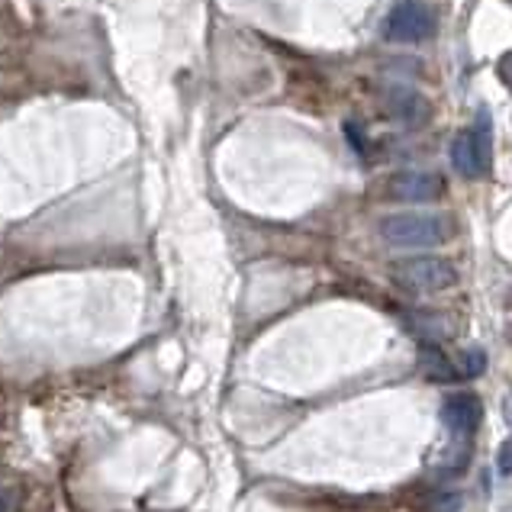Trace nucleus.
Returning a JSON list of instances; mask_svg holds the SVG:
<instances>
[{
    "label": "nucleus",
    "mask_w": 512,
    "mask_h": 512,
    "mask_svg": "<svg viewBox=\"0 0 512 512\" xmlns=\"http://www.w3.org/2000/svg\"><path fill=\"white\" fill-rule=\"evenodd\" d=\"M387 110H390L393 120L409 126V129L422 126V123L429 120V113H432L429 100L422 97V94H416L413 87H403V84L390 87V91H387Z\"/></svg>",
    "instance_id": "423d86ee"
},
{
    "label": "nucleus",
    "mask_w": 512,
    "mask_h": 512,
    "mask_svg": "<svg viewBox=\"0 0 512 512\" xmlns=\"http://www.w3.org/2000/svg\"><path fill=\"white\" fill-rule=\"evenodd\" d=\"M422 368L432 380H451L455 377V364H451L438 348H422Z\"/></svg>",
    "instance_id": "6e6552de"
},
{
    "label": "nucleus",
    "mask_w": 512,
    "mask_h": 512,
    "mask_svg": "<svg viewBox=\"0 0 512 512\" xmlns=\"http://www.w3.org/2000/svg\"><path fill=\"white\" fill-rule=\"evenodd\" d=\"M393 281L406 290H413V294H442V290L458 284V271L445 258L422 255V258H406L400 265H393Z\"/></svg>",
    "instance_id": "f03ea898"
},
{
    "label": "nucleus",
    "mask_w": 512,
    "mask_h": 512,
    "mask_svg": "<svg viewBox=\"0 0 512 512\" xmlns=\"http://www.w3.org/2000/svg\"><path fill=\"white\" fill-rule=\"evenodd\" d=\"M455 236V223L442 213H393L380 219V239L393 248H435Z\"/></svg>",
    "instance_id": "f257e3e1"
},
{
    "label": "nucleus",
    "mask_w": 512,
    "mask_h": 512,
    "mask_svg": "<svg viewBox=\"0 0 512 512\" xmlns=\"http://www.w3.org/2000/svg\"><path fill=\"white\" fill-rule=\"evenodd\" d=\"M451 165L461 174V178H480V174H487L484 162H480V149H477V139L474 133H458L451 139Z\"/></svg>",
    "instance_id": "0eeeda50"
},
{
    "label": "nucleus",
    "mask_w": 512,
    "mask_h": 512,
    "mask_svg": "<svg viewBox=\"0 0 512 512\" xmlns=\"http://www.w3.org/2000/svg\"><path fill=\"white\" fill-rule=\"evenodd\" d=\"M438 17L429 4L422 0H406L390 10V17L384 20V36L390 42H422L435 33Z\"/></svg>",
    "instance_id": "7ed1b4c3"
},
{
    "label": "nucleus",
    "mask_w": 512,
    "mask_h": 512,
    "mask_svg": "<svg viewBox=\"0 0 512 512\" xmlns=\"http://www.w3.org/2000/svg\"><path fill=\"white\" fill-rule=\"evenodd\" d=\"M480 419H484V406H480L474 393H455V397H448L442 406L445 429L458 438H471L480 429Z\"/></svg>",
    "instance_id": "39448f33"
},
{
    "label": "nucleus",
    "mask_w": 512,
    "mask_h": 512,
    "mask_svg": "<svg viewBox=\"0 0 512 512\" xmlns=\"http://www.w3.org/2000/svg\"><path fill=\"white\" fill-rule=\"evenodd\" d=\"M461 371L467 374V377H480L487 371V351L484 348H467L464 355H461Z\"/></svg>",
    "instance_id": "1a4fd4ad"
},
{
    "label": "nucleus",
    "mask_w": 512,
    "mask_h": 512,
    "mask_svg": "<svg viewBox=\"0 0 512 512\" xmlns=\"http://www.w3.org/2000/svg\"><path fill=\"white\" fill-rule=\"evenodd\" d=\"M387 194L403 203H435L445 197V178L435 171H403L390 178Z\"/></svg>",
    "instance_id": "20e7f679"
},
{
    "label": "nucleus",
    "mask_w": 512,
    "mask_h": 512,
    "mask_svg": "<svg viewBox=\"0 0 512 512\" xmlns=\"http://www.w3.org/2000/svg\"><path fill=\"white\" fill-rule=\"evenodd\" d=\"M0 512H10V503H7V496H0Z\"/></svg>",
    "instance_id": "9b49d317"
},
{
    "label": "nucleus",
    "mask_w": 512,
    "mask_h": 512,
    "mask_svg": "<svg viewBox=\"0 0 512 512\" xmlns=\"http://www.w3.org/2000/svg\"><path fill=\"white\" fill-rule=\"evenodd\" d=\"M496 467H500V474H512V438L509 442L500 445V455H496Z\"/></svg>",
    "instance_id": "9d476101"
}]
</instances>
